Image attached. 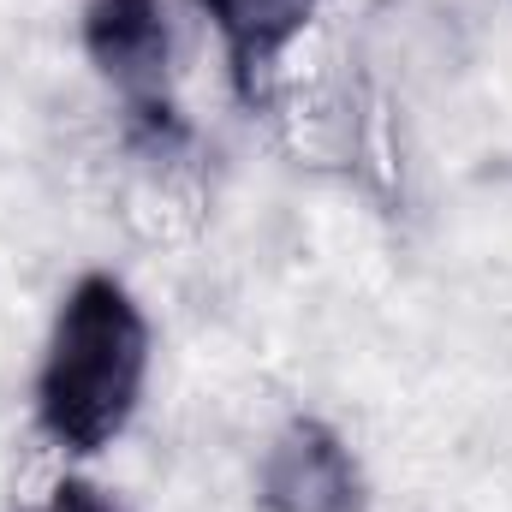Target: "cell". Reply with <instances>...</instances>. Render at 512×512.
I'll list each match as a JSON object with an SVG mask.
<instances>
[{"label": "cell", "mask_w": 512, "mask_h": 512, "mask_svg": "<svg viewBox=\"0 0 512 512\" xmlns=\"http://www.w3.org/2000/svg\"><path fill=\"white\" fill-rule=\"evenodd\" d=\"M209 12V24L227 42V66H233V90L239 102H268V84L280 72V54L298 42V30L310 24L316 0H197Z\"/></svg>", "instance_id": "cell-4"}, {"label": "cell", "mask_w": 512, "mask_h": 512, "mask_svg": "<svg viewBox=\"0 0 512 512\" xmlns=\"http://www.w3.org/2000/svg\"><path fill=\"white\" fill-rule=\"evenodd\" d=\"M256 495L268 512H364V471L352 447L322 417H292L256 477Z\"/></svg>", "instance_id": "cell-3"}, {"label": "cell", "mask_w": 512, "mask_h": 512, "mask_svg": "<svg viewBox=\"0 0 512 512\" xmlns=\"http://www.w3.org/2000/svg\"><path fill=\"white\" fill-rule=\"evenodd\" d=\"M149 376V322L114 274H84L48 334L36 423L66 453H102L131 423Z\"/></svg>", "instance_id": "cell-1"}, {"label": "cell", "mask_w": 512, "mask_h": 512, "mask_svg": "<svg viewBox=\"0 0 512 512\" xmlns=\"http://www.w3.org/2000/svg\"><path fill=\"white\" fill-rule=\"evenodd\" d=\"M84 48L96 72L126 102L143 137H179V108L167 96V12L161 0H84Z\"/></svg>", "instance_id": "cell-2"}, {"label": "cell", "mask_w": 512, "mask_h": 512, "mask_svg": "<svg viewBox=\"0 0 512 512\" xmlns=\"http://www.w3.org/2000/svg\"><path fill=\"white\" fill-rule=\"evenodd\" d=\"M36 512H120L102 489H90V483H78V477H66V483H54L48 489V501Z\"/></svg>", "instance_id": "cell-5"}]
</instances>
